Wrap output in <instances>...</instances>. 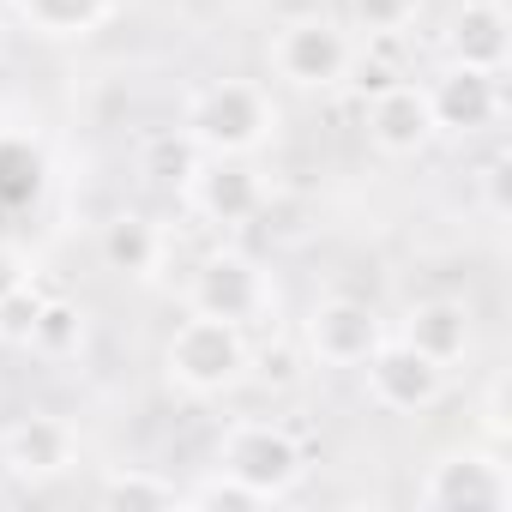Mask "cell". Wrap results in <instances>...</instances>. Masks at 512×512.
Wrapping results in <instances>:
<instances>
[{"label":"cell","mask_w":512,"mask_h":512,"mask_svg":"<svg viewBox=\"0 0 512 512\" xmlns=\"http://www.w3.org/2000/svg\"><path fill=\"white\" fill-rule=\"evenodd\" d=\"M398 338H404L410 350H422L428 362L452 368V362H464V356H470L476 326H470V308H464V302H452V296H428V302H416V308L404 314Z\"/></svg>","instance_id":"15"},{"label":"cell","mask_w":512,"mask_h":512,"mask_svg":"<svg viewBox=\"0 0 512 512\" xmlns=\"http://www.w3.org/2000/svg\"><path fill=\"white\" fill-rule=\"evenodd\" d=\"M266 61L290 91H332L356 73V37L326 13H296V19L272 25Z\"/></svg>","instance_id":"3"},{"label":"cell","mask_w":512,"mask_h":512,"mask_svg":"<svg viewBox=\"0 0 512 512\" xmlns=\"http://www.w3.org/2000/svg\"><path fill=\"white\" fill-rule=\"evenodd\" d=\"M278 103L260 79H211L187 97L181 109V133L205 151V157H253L278 139Z\"/></svg>","instance_id":"1"},{"label":"cell","mask_w":512,"mask_h":512,"mask_svg":"<svg viewBox=\"0 0 512 512\" xmlns=\"http://www.w3.org/2000/svg\"><path fill=\"white\" fill-rule=\"evenodd\" d=\"M73 464H79V434L61 416H19L7 428V440H0V470L13 482H31V488L61 482Z\"/></svg>","instance_id":"10"},{"label":"cell","mask_w":512,"mask_h":512,"mask_svg":"<svg viewBox=\"0 0 512 512\" xmlns=\"http://www.w3.org/2000/svg\"><path fill=\"white\" fill-rule=\"evenodd\" d=\"M181 506H193V512H260V506H272L266 494H253L241 476H229V470H211L205 482H193V488H181Z\"/></svg>","instance_id":"20"},{"label":"cell","mask_w":512,"mask_h":512,"mask_svg":"<svg viewBox=\"0 0 512 512\" xmlns=\"http://www.w3.org/2000/svg\"><path fill=\"white\" fill-rule=\"evenodd\" d=\"M428 109L440 133H488L506 109L500 97V73H470V67H446L428 85Z\"/></svg>","instance_id":"12"},{"label":"cell","mask_w":512,"mask_h":512,"mask_svg":"<svg viewBox=\"0 0 512 512\" xmlns=\"http://www.w3.org/2000/svg\"><path fill=\"white\" fill-rule=\"evenodd\" d=\"M37 278V260L19 247V241H0V296H13L19 284H31Z\"/></svg>","instance_id":"23"},{"label":"cell","mask_w":512,"mask_h":512,"mask_svg":"<svg viewBox=\"0 0 512 512\" xmlns=\"http://www.w3.org/2000/svg\"><path fill=\"white\" fill-rule=\"evenodd\" d=\"M37 314H43V290H37V278L19 284L13 296H0V344H7V350H25Z\"/></svg>","instance_id":"22"},{"label":"cell","mask_w":512,"mask_h":512,"mask_svg":"<svg viewBox=\"0 0 512 512\" xmlns=\"http://www.w3.org/2000/svg\"><path fill=\"white\" fill-rule=\"evenodd\" d=\"M482 199H488L494 217H506V157H494V163L482 169Z\"/></svg>","instance_id":"24"},{"label":"cell","mask_w":512,"mask_h":512,"mask_svg":"<svg viewBox=\"0 0 512 512\" xmlns=\"http://www.w3.org/2000/svg\"><path fill=\"white\" fill-rule=\"evenodd\" d=\"M97 260H103V272H115V278L151 284V278L163 272V260H169V235H163V223L145 217V211H115V217L103 223V235H97Z\"/></svg>","instance_id":"13"},{"label":"cell","mask_w":512,"mask_h":512,"mask_svg":"<svg viewBox=\"0 0 512 512\" xmlns=\"http://www.w3.org/2000/svg\"><path fill=\"white\" fill-rule=\"evenodd\" d=\"M368 139H374V151H386V157H422V151L440 139L434 109H428V85H416V79L380 85L374 103H368Z\"/></svg>","instance_id":"11"},{"label":"cell","mask_w":512,"mask_h":512,"mask_svg":"<svg viewBox=\"0 0 512 512\" xmlns=\"http://www.w3.org/2000/svg\"><path fill=\"white\" fill-rule=\"evenodd\" d=\"M386 338V320L356 296H326L302 320V344L320 368H362Z\"/></svg>","instance_id":"7"},{"label":"cell","mask_w":512,"mask_h":512,"mask_svg":"<svg viewBox=\"0 0 512 512\" xmlns=\"http://www.w3.org/2000/svg\"><path fill=\"white\" fill-rule=\"evenodd\" d=\"M344 7H350V25H356L368 43H380V37H398V31L416 25L422 0H344Z\"/></svg>","instance_id":"21"},{"label":"cell","mask_w":512,"mask_h":512,"mask_svg":"<svg viewBox=\"0 0 512 512\" xmlns=\"http://www.w3.org/2000/svg\"><path fill=\"white\" fill-rule=\"evenodd\" d=\"M199 163H205V151H199L181 127L151 133V139H145V151H139V175H145L151 187H187Z\"/></svg>","instance_id":"19"},{"label":"cell","mask_w":512,"mask_h":512,"mask_svg":"<svg viewBox=\"0 0 512 512\" xmlns=\"http://www.w3.org/2000/svg\"><path fill=\"white\" fill-rule=\"evenodd\" d=\"M187 308L193 314H211V320L247 326V320H260L272 308V284H266V272L253 266L247 253L223 247V253H205V260H199V272L187 284Z\"/></svg>","instance_id":"6"},{"label":"cell","mask_w":512,"mask_h":512,"mask_svg":"<svg viewBox=\"0 0 512 512\" xmlns=\"http://www.w3.org/2000/svg\"><path fill=\"white\" fill-rule=\"evenodd\" d=\"M97 500H103L109 512H175V506H181V488H175L169 476H157V470L127 464V470H109V476L97 482Z\"/></svg>","instance_id":"18"},{"label":"cell","mask_w":512,"mask_h":512,"mask_svg":"<svg viewBox=\"0 0 512 512\" xmlns=\"http://www.w3.org/2000/svg\"><path fill=\"white\" fill-rule=\"evenodd\" d=\"M253 368L247 332L235 320H211V314H187L169 344H163V374L187 392V398H217L229 386H241Z\"/></svg>","instance_id":"2"},{"label":"cell","mask_w":512,"mask_h":512,"mask_svg":"<svg viewBox=\"0 0 512 512\" xmlns=\"http://www.w3.org/2000/svg\"><path fill=\"white\" fill-rule=\"evenodd\" d=\"M488 434H494V440H500V434H506V416H500V386H494V392H488Z\"/></svg>","instance_id":"25"},{"label":"cell","mask_w":512,"mask_h":512,"mask_svg":"<svg viewBox=\"0 0 512 512\" xmlns=\"http://www.w3.org/2000/svg\"><path fill=\"white\" fill-rule=\"evenodd\" d=\"M506 55H512V25L500 0H464L446 25V61L470 73H506Z\"/></svg>","instance_id":"14"},{"label":"cell","mask_w":512,"mask_h":512,"mask_svg":"<svg viewBox=\"0 0 512 512\" xmlns=\"http://www.w3.org/2000/svg\"><path fill=\"white\" fill-rule=\"evenodd\" d=\"M217 470L241 476L253 494H266V500H284V494L302 488L308 452H302V440H296L284 422L247 416V422H235V428L217 440Z\"/></svg>","instance_id":"4"},{"label":"cell","mask_w":512,"mask_h":512,"mask_svg":"<svg viewBox=\"0 0 512 512\" xmlns=\"http://www.w3.org/2000/svg\"><path fill=\"white\" fill-rule=\"evenodd\" d=\"M13 19L43 43H79L115 19V0H13Z\"/></svg>","instance_id":"16"},{"label":"cell","mask_w":512,"mask_h":512,"mask_svg":"<svg viewBox=\"0 0 512 512\" xmlns=\"http://www.w3.org/2000/svg\"><path fill=\"white\" fill-rule=\"evenodd\" d=\"M416 506L422 512H506L512 506V464L494 446H452L428 464Z\"/></svg>","instance_id":"5"},{"label":"cell","mask_w":512,"mask_h":512,"mask_svg":"<svg viewBox=\"0 0 512 512\" xmlns=\"http://www.w3.org/2000/svg\"><path fill=\"white\" fill-rule=\"evenodd\" d=\"M181 193H187L193 211H199L205 223H217V229H247L253 217L266 211V181L253 175L247 157H205Z\"/></svg>","instance_id":"9"},{"label":"cell","mask_w":512,"mask_h":512,"mask_svg":"<svg viewBox=\"0 0 512 512\" xmlns=\"http://www.w3.org/2000/svg\"><path fill=\"white\" fill-rule=\"evenodd\" d=\"M85 344H91V320H85V308L67 302V296H43V314H37L25 350L43 356V362H79Z\"/></svg>","instance_id":"17"},{"label":"cell","mask_w":512,"mask_h":512,"mask_svg":"<svg viewBox=\"0 0 512 512\" xmlns=\"http://www.w3.org/2000/svg\"><path fill=\"white\" fill-rule=\"evenodd\" d=\"M362 374H368V398L392 416H422L446 392V368L428 362L422 350H410L404 338H380V350L362 362Z\"/></svg>","instance_id":"8"},{"label":"cell","mask_w":512,"mask_h":512,"mask_svg":"<svg viewBox=\"0 0 512 512\" xmlns=\"http://www.w3.org/2000/svg\"><path fill=\"white\" fill-rule=\"evenodd\" d=\"M7 43H13V31H7V13H0V55H7Z\"/></svg>","instance_id":"26"}]
</instances>
